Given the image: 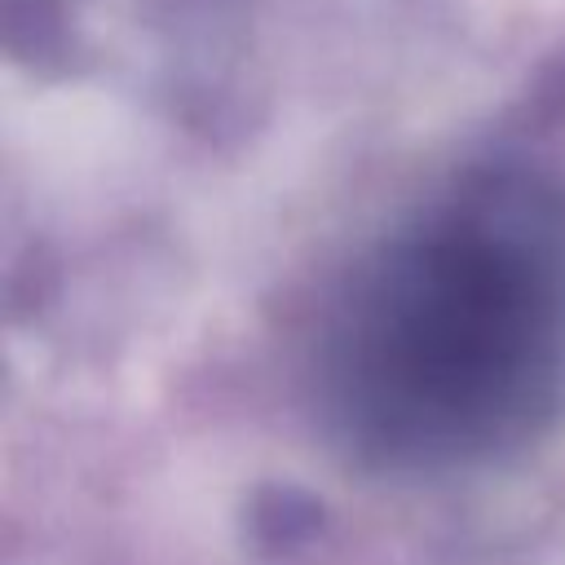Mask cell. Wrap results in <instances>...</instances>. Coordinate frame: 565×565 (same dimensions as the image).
<instances>
[{
  "instance_id": "cell-1",
  "label": "cell",
  "mask_w": 565,
  "mask_h": 565,
  "mask_svg": "<svg viewBox=\"0 0 565 565\" xmlns=\"http://www.w3.org/2000/svg\"><path fill=\"white\" fill-rule=\"evenodd\" d=\"M256 521H260V534H265L269 543H296V539L309 534L313 508H309V503H296L291 494H274V503L260 508Z\"/></svg>"
}]
</instances>
